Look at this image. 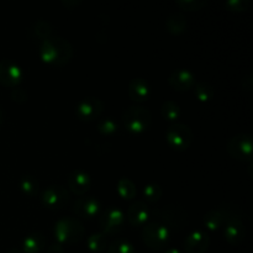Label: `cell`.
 <instances>
[{
  "instance_id": "6da1fadb",
  "label": "cell",
  "mask_w": 253,
  "mask_h": 253,
  "mask_svg": "<svg viewBox=\"0 0 253 253\" xmlns=\"http://www.w3.org/2000/svg\"><path fill=\"white\" fill-rule=\"evenodd\" d=\"M39 52L46 63L62 67L71 61L73 56V47L67 39L53 35L49 39L40 42Z\"/></svg>"
},
{
  "instance_id": "7a4b0ae2",
  "label": "cell",
  "mask_w": 253,
  "mask_h": 253,
  "mask_svg": "<svg viewBox=\"0 0 253 253\" xmlns=\"http://www.w3.org/2000/svg\"><path fill=\"white\" fill-rule=\"evenodd\" d=\"M83 224L78 219L66 216L54 224V236L58 244H76L84 237Z\"/></svg>"
},
{
  "instance_id": "3957f363",
  "label": "cell",
  "mask_w": 253,
  "mask_h": 253,
  "mask_svg": "<svg viewBox=\"0 0 253 253\" xmlns=\"http://www.w3.org/2000/svg\"><path fill=\"white\" fill-rule=\"evenodd\" d=\"M150 110L142 105L128 106L123 113V123L125 128L131 133H141L147 130L151 124Z\"/></svg>"
},
{
  "instance_id": "277c9868",
  "label": "cell",
  "mask_w": 253,
  "mask_h": 253,
  "mask_svg": "<svg viewBox=\"0 0 253 253\" xmlns=\"http://www.w3.org/2000/svg\"><path fill=\"white\" fill-rule=\"evenodd\" d=\"M172 231L161 222H147L143 225L142 240L150 249L162 250L169 244Z\"/></svg>"
},
{
  "instance_id": "5b68a950",
  "label": "cell",
  "mask_w": 253,
  "mask_h": 253,
  "mask_svg": "<svg viewBox=\"0 0 253 253\" xmlns=\"http://www.w3.org/2000/svg\"><path fill=\"white\" fill-rule=\"evenodd\" d=\"M161 224L167 226L170 231H179L188 225V212L184 207L179 204H167L158 210Z\"/></svg>"
},
{
  "instance_id": "8992f818",
  "label": "cell",
  "mask_w": 253,
  "mask_h": 253,
  "mask_svg": "<svg viewBox=\"0 0 253 253\" xmlns=\"http://www.w3.org/2000/svg\"><path fill=\"white\" fill-rule=\"evenodd\" d=\"M166 138L170 147L178 151H184L192 143L193 131L187 124L173 123L166 130Z\"/></svg>"
},
{
  "instance_id": "52a82bcc",
  "label": "cell",
  "mask_w": 253,
  "mask_h": 253,
  "mask_svg": "<svg viewBox=\"0 0 253 253\" xmlns=\"http://www.w3.org/2000/svg\"><path fill=\"white\" fill-rule=\"evenodd\" d=\"M125 221V212L119 207H108L99 216V225L105 235L119 234Z\"/></svg>"
},
{
  "instance_id": "ba28073f",
  "label": "cell",
  "mask_w": 253,
  "mask_h": 253,
  "mask_svg": "<svg viewBox=\"0 0 253 253\" xmlns=\"http://www.w3.org/2000/svg\"><path fill=\"white\" fill-rule=\"evenodd\" d=\"M226 147L231 157L247 162L252 161V137L249 133H239L232 136Z\"/></svg>"
},
{
  "instance_id": "9c48e42d",
  "label": "cell",
  "mask_w": 253,
  "mask_h": 253,
  "mask_svg": "<svg viewBox=\"0 0 253 253\" xmlns=\"http://www.w3.org/2000/svg\"><path fill=\"white\" fill-rule=\"evenodd\" d=\"M24 71L16 62L11 59L0 61V84L9 88H15L24 79Z\"/></svg>"
},
{
  "instance_id": "30bf717a",
  "label": "cell",
  "mask_w": 253,
  "mask_h": 253,
  "mask_svg": "<svg viewBox=\"0 0 253 253\" xmlns=\"http://www.w3.org/2000/svg\"><path fill=\"white\" fill-rule=\"evenodd\" d=\"M69 199V192L63 185H49L43 189L41 194V202L49 209H61Z\"/></svg>"
},
{
  "instance_id": "8fae6325",
  "label": "cell",
  "mask_w": 253,
  "mask_h": 253,
  "mask_svg": "<svg viewBox=\"0 0 253 253\" xmlns=\"http://www.w3.org/2000/svg\"><path fill=\"white\" fill-rule=\"evenodd\" d=\"M104 109V104L100 99L94 96H86L82 99L76 106L77 118L83 121L95 120L101 115Z\"/></svg>"
},
{
  "instance_id": "7c38bea8",
  "label": "cell",
  "mask_w": 253,
  "mask_h": 253,
  "mask_svg": "<svg viewBox=\"0 0 253 253\" xmlns=\"http://www.w3.org/2000/svg\"><path fill=\"white\" fill-rule=\"evenodd\" d=\"M209 245V234L203 229L194 230L184 239V250L187 253H205Z\"/></svg>"
},
{
  "instance_id": "4fadbf2b",
  "label": "cell",
  "mask_w": 253,
  "mask_h": 253,
  "mask_svg": "<svg viewBox=\"0 0 253 253\" xmlns=\"http://www.w3.org/2000/svg\"><path fill=\"white\" fill-rule=\"evenodd\" d=\"M73 211L79 217L91 219L101 211V202L96 197H81L73 205Z\"/></svg>"
},
{
  "instance_id": "5bb4252c",
  "label": "cell",
  "mask_w": 253,
  "mask_h": 253,
  "mask_svg": "<svg viewBox=\"0 0 253 253\" xmlns=\"http://www.w3.org/2000/svg\"><path fill=\"white\" fill-rule=\"evenodd\" d=\"M151 215H152V210L148 207L147 203L143 202V200L133 202L128 207L127 212H126V217H127L128 222L133 226H142V225L147 224Z\"/></svg>"
},
{
  "instance_id": "9a60e30c",
  "label": "cell",
  "mask_w": 253,
  "mask_h": 253,
  "mask_svg": "<svg viewBox=\"0 0 253 253\" xmlns=\"http://www.w3.org/2000/svg\"><path fill=\"white\" fill-rule=\"evenodd\" d=\"M168 83L173 89L178 91L188 90L195 83V74L188 68H178L170 72L168 77Z\"/></svg>"
},
{
  "instance_id": "2e32d148",
  "label": "cell",
  "mask_w": 253,
  "mask_h": 253,
  "mask_svg": "<svg viewBox=\"0 0 253 253\" xmlns=\"http://www.w3.org/2000/svg\"><path fill=\"white\" fill-rule=\"evenodd\" d=\"M69 190L77 195H83L89 192L91 188V178L89 173L85 170L76 169L69 173L68 179H67Z\"/></svg>"
},
{
  "instance_id": "e0dca14e",
  "label": "cell",
  "mask_w": 253,
  "mask_h": 253,
  "mask_svg": "<svg viewBox=\"0 0 253 253\" xmlns=\"http://www.w3.org/2000/svg\"><path fill=\"white\" fill-rule=\"evenodd\" d=\"M246 229L240 217H230L224 224V235L227 242L232 245H239L244 241Z\"/></svg>"
},
{
  "instance_id": "ac0fdd59",
  "label": "cell",
  "mask_w": 253,
  "mask_h": 253,
  "mask_svg": "<svg viewBox=\"0 0 253 253\" xmlns=\"http://www.w3.org/2000/svg\"><path fill=\"white\" fill-rule=\"evenodd\" d=\"M128 96H130L132 100L141 103V101H145L150 98L151 95V86L148 84V82L146 81L142 77H135V78L131 79V82L128 83Z\"/></svg>"
},
{
  "instance_id": "d6986e66",
  "label": "cell",
  "mask_w": 253,
  "mask_h": 253,
  "mask_svg": "<svg viewBox=\"0 0 253 253\" xmlns=\"http://www.w3.org/2000/svg\"><path fill=\"white\" fill-rule=\"evenodd\" d=\"M46 246V237L42 232L34 231L27 235L22 241V252L24 253H39Z\"/></svg>"
},
{
  "instance_id": "ffe728a7",
  "label": "cell",
  "mask_w": 253,
  "mask_h": 253,
  "mask_svg": "<svg viewBox=\"0 0 253 253\" xmlns=\"http://www.w3.org/2000/svg\"><path fill=\"white\" fill-rule=\"evenodd\" d=\"M166 29L170 32V34L179 35L184 32L188 27V20L183 12L175 11L172 12L166 19Z\"/></svg>"
},
{
  "instance_id": "44dd1931",
  "label": "cell",
  "mask_w": 253,
  "mask_h": 253,
  "mask_svg": "<svg viewBox=\"0 0 253 253\" xmlns=\"http://www.w3.org/2000/svg\"><path fill=\"white\" fill-rule=\"evenodd\" d=\"M225 221H226V217H225L224 212L221 211L220 208H216V209H211L204 215L203 217V222H204V226L207 229L212 230H219L220 227L224 226Z\"/></svg>"
},
{
  "instance_id": "7402d4cb",
  "label": "cell",
  "mask_w": 253,
  "mask_h": 253,
  "mask_svg": "<svg viewBox=\"0 0 253 253\" xmlns=\"http://www.w3.org/2000/svg\"><path fill=\"white\" fill-rule=\"evenodd\" d=\"M86 246L91 252H103L108 247V240L104 232H94L86 239Z\"/></svg>"
},
{
  "instance_id": "603a6c76",
  "label": "cell",
  "mask_w": 253,
  "mask_h": 253,
  "mask_svg": "<svg viewBox=\"0 0 253 253\" xmlns=\"http://www.w3.org/2000/svg\"><path fill=\"white\" fill-rule=\"evenodd\" d=\"M53 30H54L53 25H52L49 21H47V20H43V19H40L39 21L35 22L34 27H32L34 35L37 37V39L41 40V41L53 36Z\"/></svg>"
},
{
  "instance_id": "cb8c5ba5",
  "label": "cell",
  "mask_w": 253,
  "mask_h": 253,
  "mask_svg": "<svg viewBox=\"0 0 253 253\" xmlns=\"http://www.w3.org/2000/svg\"><path fill=\"white\" fill-rule=\"evenodd\" d=\"M161 114L168 121L175 123V120L179 119L180 115H182V109H180V106L175 101L166 100L162 104V106H161Z\"/></svg>"
},
{
  "instance_id": "d4e9b609",
  "label": "cell",
  "mask_w": 253,
  "mask_h": 253,
  "mask_svg": "<svg viewBox=\"0 0 253 253\" xmlns=\"http://www.w3.org/2000/svg\"><path fill=\"white\" fill-rule=\"evenodd\" d=\"M116 190H118L119 195L124 199H132L136 195V185L128 178H121L119 179L118 184H116Z\"/></svg>"
},
{
  "instance_id": "484cf974",
  "label": "cell",
  "mask_w": 253,
  "mask_h": 253,
  "mask_svg": "<svg viewBox=\"0 0 253 253\" xmlns=\"http://www.w3.org/2000/svg\"><path fill=\"white\" fill-rule=\"evenodd\" d=\"M19 185L21 192L24 194L29 195V197H34L39 192V182H37V179L34 175H22L19 182Z\"/></svg>"
},
{
  "instance_id": "4316f807",
  "label": "cell",
  "mask_w": 253,
  "mask_h": 253,
  "mask_svg": "<svg viewBox=\"0 0 253 253\" xmlns=\"http://www.w3.org/2000/svg\"><path fill=\"white\" fill-rule=\"evenodd\" d=\"M194 94L200 101H209L214 98L215 89L208 82H198L194 86Z\"/></svg>"
},
{
  "instance_id": "83f0119b",
  "label": "cell",
  "mask_w": 253,
  "mask_h": 253,
  "mask_svg": "<svg viewBox=\"0 0 253 253\" xmlns=\"http://www.w3.org/2000/svg\"><path fill=\"white\" fill-rule=\"evenodd\" d=\"M108 253H135V246L127 239H116L109 245Z\"/></svg>"
},
{
  "instance_id": "f1b7e54d",
  "label": "cell",
  "mask_w": 253,
  "mask_h": 253,
  "mask_svg": "<svg viewBox=\"0 0 253 253\" xmlns=\"http://www.w3.org/2000/svg\"><path fill=\"white\" fill-rule=\"evenodd\" d=\"M96 127L98 131L101 135L110 136L118 131V123L115 121V119L110 118V116H106V118H101L98 120L96 124Z\"/></svg>"
},
{
  "instance_id": "f546056e",
  "label": "cell",
  "mask_w": 253,
  "mask_h": 253,
  "mask_svg": "<svg viewBox=\"0 0 253 253\" xmlns=\"http://www.w3.org/2000/svg\"><path fill=\"white\" fill-rule=\"evenodd\" d=\"M162 188L157 183H148L143 187V195H145V199L147 202L155 203L160 200V198L162 197Z\"/></svg>"
},
{
  "instance_id": "4dcf8cb0",
  "label": "cell",
  "mask_w": 253,
  "mask_h": 253,
  "mask_svg": "<svg viewBox=\"0 0 253 253\" xmlns=\"http://www.w3.org/2000/svg\"><path fill=\"white\" fill-rule=\"evenodd\" d=\"M175 4L183 10L193 11V10H199L208 4V0H177Z\"/></svg>"
},
{
  "instance_id": "1f68e13d",
  "label": "cell",
  "mask_w": 253,
  "mask_h": 253,
  "mask_svg": "<svg viewBox=\"0 0 253 253\" xmlns=\"http://www.w3.org/2000/svg\"><path fill=\"white\" fill-rule=\"evenodd\" d=\"M224 5L229 11L241 12L249 9L250 0H226Z\"/></svg>"
},
{
  "instance_id": "d6a6232c",
  "label": "cell",
  "mask_w": 253,
  "mask_h": 253,
  "mask_svg": "<svg viewBox=\"0 0 253 253\" xmlns=\"http://www.w3.org/2000/svg\"><path fill=\"white\" fill-rule=\"evenodd\" d=\"M27 98H29V94L21 86H15L11 90V99L16 103L24 104L25 101H27Z\"/></svg>"
},
{
  "instance_id": "836d02e7",
  "label": "cell",
  "mask_w": 253,
  "mask_h": 253,
  "mask_svg": "<svg viewBox=\"0 0 253 253\" xmlns=\"http://www.w3.org/2000/svg\"><path fill=\"white\" fill-rule=\"evenodd\" d=\"M47 253H64L63 245L58 244V242H56V244H52L51 246L47 249Z\"/></svg>"
},
{
  "instance_id": "e575fe53",
  "label": "cell",
  "mask_w": 253,
  "mask_h": 253,
  "mask_svg": "<svg viewBox=\"0 0 253 253\" xmlns=\"http://www.w3.org/2000/svg\"><path fill=\"white\" fill-rule=\"evenodd\" d=\"M242 85L246 90H251L252 88V73H249L242 78Z\"/></svg>"
},
{
  "instance_id": "d590c367",
  "label": "cell",
  "mask_w": 253,
  "mask_h": 253,
  "mask_svg": "<svg viewBox=\"0 0 253 253\" xmlns=\"http://www.w3.org/2000/svg\"><path fill=\"white\" fill-rule=\"evenodd\" d=\"M82 0H62V4L66 5V6H74V5L81 4Z\"/></svg>"
},
{
  "instance_id": "8d00e7d4",
  "label": "cell",
  "mask_w": 253,
  "mask_h": 253,
  "mask_svg": "<svg viewBox=\"0 0 253 253\" xmlns=\"http://www.w3.org/2000/svg\"><path fill=\"white\" fill-rule=\"evenodd\" d=\"M165 253H184V252L179 249H175V247H170V249L166 250Z\"/></svg>"
},
{
  "instance_id": "74e56055",
  "label": "cell",
  "mask_w": 253,
  "mask_h": 253,
  "mask_svg": "<svg viewBox=\"0 0 253 253\" xmlns=\"http://www.w3.org/2000/svg\"><path fill=\"white\" fill-rule=\"evenodd\" d=\"M6 253H24V252H22V250L17 249V247H12V249H10Z\"/></svg>"
},
{
  "instance_id": "f35d334b",
  "label": "cell",
  "mask_w": 253,
  "mask_h": 253,
  "mask_svg": "<svg viewBox=\"0 0 253 253\" xmlns=\"http://www.w3.org/2000/svg\"><path fill=\"white\" fill-rule=\"evenodd\" d=\"M2 119H4V111H2V108L0 106V124H1Z\"/></svg>"
}]
</instances>
